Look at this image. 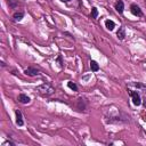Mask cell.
<instances>
[{
  "mask_svg": "<svg viewBox=\"0 0 146 146\" xmlns=\"http://www.w3.org/2000/svg\"><path fill=\"white\" fill-rule=\"evenodd\" d=\"M35 90H36L40 95L46 96V97H47V96L52 95V94H54V91H55L54 87H52L51 84H49V83H42V84L38 86V87L35 88Z\"/></svg>",
  "mask_w": 146,
  "mask_h": 146,
  "instance_id": "obj_1",
  "label": "cell"
},
{
  "mask_svg": "<svg viewBox=\"0 0 146 146\" xmlns=\"http://www.w3.org/2000/svg\"><path fill=\"white\" fill-rule=\"evenodd\" d=\"M128 94L130 95V97L132 99V104L135 106H139L141 104V98H140V96H139V94L137 91H133V90L128 89Z\"/></svg>",
  "mask_w": 146,
  "mask_h": 146,
  "instance_id": "obj_2",
  "label": "cell"
},
{
  "mask_svg": "<svg viewBox=\"0 0 146 146\" xmlns=\"http://www.w3.org/2000/svg\"><path fill=\"white\" fill-rule=\"evenodd\" d=\"M130 11H131L132 15H135V16H137V17H141V16H143V11H141L140 7L137 6L136 3H132V5L130 6Z\"/></svg>",
  "mask_w": 146,
  "mask_h": 146,
  "instance_id": "obj_3",
  "label": "cell"
},
{
  "mask_svg": "<svg viewBox=\"0 0 146 146\" xmlns=\"http://www.w3.org/2000/svg\"><path fill=\"white\" fill-rule=\"evenodd\" d=\"M24 73H25L26 75H29V76H36V75L40 74V71H39L36 67L30 66V67H27V68L24 71Z\"/></svg>",
  "mask_w": 146,
  "mask_h": 146,
  "instance_id": "obj_4",
  "label": "cell"
},
{
  "mask_svg": "<svg viewBox=\"0 0 146 146\" xmlns=\"http://www.w3.org/2000/svg\"><path fill=\"white\" fill-rule=\"evenodd\" d=\"M114 7H115V10H116L119 14H122L123 10H124V3H123L122 0H117V1L115 2Z\"/></svg>",
  "mask_w": 146,
  "mask_h": 146,
  "instance_id": "obj_5",
  "label": "cell"
},
{
  "mask_svg": "<svg viewBox=\"0 0 146 146\" xmlns=\"http://www.w3.org/2000/svg\"><path fill=\"white\" fill-rule=\"evenodd\" d=\"M15 114H16V124L22 127L24 124V121H23V116H22V113L19 110H16L15 111Z\"/></svg>",
  "mask_w": 146,
  "mask_h": 146,
  "instance_id": "obj_6",
  "label": "cell"
},
{
  "mask_svg": "<svg viewBox=\"0 0 146 146\" xmlns=\"http://www.w3.org/2000/svg\"><path fill=\"white\" fill-rule=\"evenodd\" d=\"M18 102L22 104H29L31 102V98L25 94H19L18 95Z\"/></svg>",
  "mask_w": 146,
  "mask_h": 146,
  "instance_id": "obj_7",
  "label": "cell"
},
{
  "mask_svg": "<svg viewBox=\"0 0 146 146\" xmlns=\"http://www.w3.org/2000/svg\"><path fill=\"white\" fill-rule=\"evenodd\" d=\"M116 36H117L120 40H123V39L125 38V29H124V26L119 27V30H117V32H116Z\"/></svg>",
  "mask_w": 146,
  "mask_h": 146,
  "instance_id": "obj_8",
  "label": "cell"
},
{
  "mask_svg": "<svg viewBox=\"0 0 146 146\" xmlns=\"http://www.w3.org/2000/svg\"><path fill=\"white\" fill-rule=\"evenodd\" d=\"M105 25H106L107 30H110V31H113L114 27H115V23L113 21H111V19H106L105 21Z\"/></svg>",
  "mask_w": 146,
  "mask_h": 146,
  "instance_id": "obj_9",
  "label": "cell"
},
{
  "mask_svg": "<svg viewBox=\"0 0 146 146\" xmlns=\"http://www.w3.org/2000/svg\"><path fill=\"white\" fill-rule=\"evenodd\" d=\"M23 17H24V13L23 11H15L14 15H13V18L15 21H21Z\"/></svg>",
  "mask_w": 146,
  "mask_h": 146,
  "instance_id": "obj_10",
  "label": "cell"
},
{
  "mask_svg": "<svg viewBox=\"0 0 146 146\" xmlns=\"http://www.w3.org/2000/svg\"><path fill=\"white\" fill-rule=\"evenodd\" d=\"M90 68H91L92 72H97V71L99 70V65H98V63H97L96 60H91V62H90Z\"/></svg>",
  "mask_w": 146,
  "mask_h": 146,
  "instance_id": "obj_11",
  "label": "cell"
},
{
  "mask_svg": "<svg viewBox=\"0 0 146 146\" xmlns=\"http://www.w3.org/2000/svg\"><path fill=\"white\" fill-rule=\"evenodd\" d=\"M67 87H68L71 90H73V91H78V86H76L74 82H72V81H68V82H67Z\"/></svg>",
  "mask_w": 146,
  "mask_h": 146,
  "instance_id": "obj_12",
  "label": "cell"
},
{
  "mask_svg": "<svg viewBox=\"0 0 146 146\" xmlns=\"http://www.w3.org/2000/svg\"><path fill=\"white\" fill-rule=\"evenodd\" d=\"M98 16V10L96 7H92L91 8V18H97Z\"/></svg>",
  "mask_w": 146,
  "mask_h": 146,
  "instance_id": "obj_13",
  "label": "cell"
},
{
  "mask_svg": "<svg viewBox=\"0 0 146 146\" xmlns=\"http://www.w3.org/2000/svg\"><path fill=\"white\" fill-rule=\"evenodd\" d=\"M133 86L137 87V88H140V89L143 90V92L146 95V86H145V84H141V83H133Z\"/></svg>",
  "mask_w": 146,
  "mask_h": 146,
  "instance_id": "obj_14",
  "label": "cell"
},
{
  "mask_svg": "<svg viewBox=\"0 0 146 146\" xmlns=\"http://www.w3.org/2000/svg\"><path fill=\"white\" fill-rule=\"evenodd\" d=\"M18 3L17 0H8V5L11 7V8H15V6Z\"/></svg>",
  "mask_w": 146,
  "mask_h": 146,
  "instance_id": "obj_15",
  "label": "cell"
},
{
  "mask_svg": "<svg viewBox=\"0 0 146 146\" xmlns=\"http://www.w3.org/2000/svg\"><path fill=\"white\" fill-rule=\"evenodd\" d=\"M2 146H15V143H13V141H5L3 144H2Z\"/></svg>",
  "mask_w": 146,
  "mask_h": 146,
  "instance_id": "obj_16",
  "label": "cell"
},
{
  "mask_svg": "<svg viewBox=\"0 0 146 146\" xmlns=\"http://www.w3.org/2000/svg\"><path fill=\"white\" fill-rule=\"evenodd\" d=\"M57 60L59 62V66H63V62H62V56H60V55L57 57Z\"/></svg>",
  "mask_w": 146,
  "mask_h": 146,
  "instance_id": "obj_17",
  "label": "cell"
},
{
  "mask_svg": "<svg viewBox=\"0 0 146 146\" xmlns=\"http://www.w3.org/2000/svg\"><path fill=\"white\" fill-rule=\"evenodd\" d=\"M143 104H144V107H145V108H146V99H145V100H144V103H143Z\"/></svg>",
  "mask_w": 146,
  "mask_h": 146,
  "instance_id": "obj_18",
  "label": "cell"
},
{
  "mask_svg": "<svg viewBox=\"0 0 146 146\" xmlns=\"http://www.w3.org/2000/svg\"><path fill=\"white\" fill-rule=\"evenodd\" d=\"M62 2H68V1H71V0H60Z\"/></svg>",
  "mask_w": 146,
  "mask_h": 146,
  "instance_id": "obj_19",
  "label": "cell"
},
{
  "mask_svg": "<svg viewBox=\"0 0 146 146\" xmlns=\"http://www.w3.org/2000/svg\"><path fill=\"white\" fill-rule=\"evenodd\" d=\"M145 1H146V0H145Z\"/></svg>",
  "mask_w": 146,
  "mask_h": 146,
  "instance_id": "obj_20",
  "label": "cell"
}]
</instances>
